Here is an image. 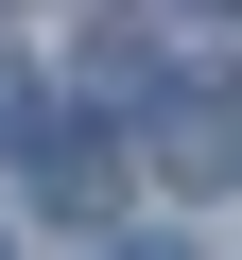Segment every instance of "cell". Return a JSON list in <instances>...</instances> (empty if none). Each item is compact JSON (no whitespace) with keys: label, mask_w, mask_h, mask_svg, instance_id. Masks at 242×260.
<instances>
[{"label":"cell","mask_w":242,"mask_h":260,"mask_svg":"<svg viewBox=\"0 0 242 260\" xmlns=\"http://www.w3.org/2000/svg\"><path fill=\"white\" fill-rule=\"evenodd\" d=\"M139 260H173V243H139Z\"/></svg>","instance_id":"cell-4"},{"label":"cell","mask_w":242,"mask_h":260,"mask_svg":"<svg viewBox=\"0 0 242 260\" xmlns=\"http://www.w3.org/2000/svg\"><path fill=\"white\" fill-rule=\"evenodd\" d=\"M190 18H242V0H190Z\"/></svg>","instance_id":"cell-3"},{"label":"cell","mask_w":242,"mask_h":260,"mask_svg":"<svg viewBox=\"0 0 242 260\" xmlns=\"http://www.w3.org/2000/svg\"><path fill=\"white\" fill-rule=\"evenodd\" d=\"M35 191H52V208H104L121 156H104V139H35Z\"/></svg>","instance_id":"cell-2"},{"label":"cell","mask_w":242,"mask_h":260,"mask_svg":"<svg viewBox=\"0 0 242 260\" xmlns=\"http://www.w3.org/2000/svg\"><path fill=\"white\" fill-rule=\"evenodd\" d=\"M156 174H190V191L242 174V87H225V70H173V104H156Z\"/></svg>","instance_id":"cell-1"}]
</instances>
